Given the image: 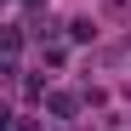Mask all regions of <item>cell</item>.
<instances>
[{
  "instance_id": "cell-1",
  "label": "cell",
  "mask_w": 131,
  "mask_h": 131,
  "mask_svg": "<svg viewBox=\"0 0 131 131\" xmlns=\"http://www.w3.org/2000/svg\"><path fill=\"white\" fill-rule=\"evenodd\" d=\"M51 114H57V120H69V114H74V97H69V91H57V97H51Z\"/></svg>"
},
{
  "instance_id": "cell-2",
  "label": "cell",
  "mask_w": 131,
  "mask_h": 131,
  "mask_svg": "<svg viewBox=\"0 0 131 131\" xmlns=\"http://www.w3.org/2000/svg\"><path fill=\"white\" fill-rule=\"evenodd\" d=\"M103 6H108V12H125V6H131V0H103Z\"/></svg>"
}]
</instances>
